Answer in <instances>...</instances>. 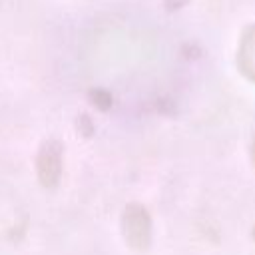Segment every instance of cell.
<instances>
[]
</instances>
